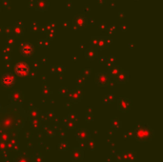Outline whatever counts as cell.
Here are the masks:
<instances>
[{
    "mask_svg": "<svg viewBox=\"0 0 163 162\" xmlns=\"http://www.w3.org/2000/svg\"><path fill=\"white\" fill-rule=\"evenodd\" d=\"M113 78L108 73H98L95 76V83L98 87H113Z\"/></svg>",
    "mask_w": 163,
    "mask_h": 162,
    "instance_id": "1",
    "label": "cell"
},
{
    "mask_svg": "<svg viewBox=\"0 0 163 162\" xmlns=\"http://www.w3.org/2000/svg\"><path fill=\"white\" fill-rule=\"evenodd\" d=\"M15 73L17 75H19L21 77L27 76L30 73L28 64H26L25 62H18L15 65Z\"/></svg>",
    "mask_w": 163,
    "mask_h": 162,
    "instance_id": "2",
    "label": "cell"
},
{
    "mask_svg": "<svg viewBox=\"0 0 163 162\" xmlns=\"http://www.w3.org/2000/svg\"><path fill=\"white\" fill-rule=\"evenodd\" d=\"M113 40L111 37H97V48L96 50H100V51H104L107 48L112 44Z\"/></svg>",
    "mask_w": 163,
    "mask_h": 162,
    "instance_id": "3",
    "label": "cell"
},
{
    "mask_svg": "<svg viewBox=\"0 0 163 162\" xmlns=\"http://www.w3.org/2000/svg\"><path fill=\"white\" fill-rule=\"evenodd\" d=\"M20 52H21L23 56H27V57L32 56L34 52V45L31 44V43H29V42H24V43H21Z\"/></svg>",
    "mask_w": 163,
    "mask_h": 162,
    "instance_id": "4",
    "label": "cell"
},
{
    "mask_svg": "<svg viewBox=\"0 0 163 162\" xmlns=\"http://www.w3.org/2000/svg\"><path fill=\"white\" fill-rule=\"evenodd\" d=\"M15 78L14 76L10 74V73H6L3 74L1 76V82H2V85L6 88H10V87H13L14 84Z\"/></svg>",
    "mask_w": 163,
    "mask_h": 162,
    "instance_id": "5",
    "label": "cell"
},
{
    "mask_svg": "<svg viewBox=\"0 0 163 162\" xmlns=\"http://www.w3.org/2000/svg\"><path fill=\"white\" fill-rule=\"evenodd\" d=\"M68 94H69L70 100L72 101V102H75V103H77V102H79V101L82 99V97H83L81 88H76V89L72 90V91L69 92Z\"/></svg>",
    "mask_w": 163,
    "mask_h": 162,
    "instance_id": "6",
    "label": "cell"
},
{
    "mask_svg": "<svg viewBox=\"0 0 163 162\" xmlns=\"http://www.w3.org/2000/svg\"><path fill=\"white\" fill-rule=\"evenodd\" d=\"M23 98H24V95L20 90L18 89L14 90L13 93L10 94V99L13 102H15V103H22Z\"/></svg>",
    "mask_w": 163,
    "mask_h": 162,
    "instance_id": "7",
    "label": "cell"
},
{
    "mask_svg": "<svg viewBox=\"0 0 163 162\" xmlns=\"http://www.w3.org/2000/svg\"><path fill=\"white\" fill-rule=\"evenodd\" d=\"M34 8L36 11H41V13L46 11L49 8V1H47V0H35Z\"/></svg>",
    "mask_w": 163,
    "mask_h": 162,
    "instance_id": "8",
    "label": "cell"
},
{
    "mask_svg": "<svg viewBox=\"0 0 163 162\" xmlns=\"http://www.w3.org/2000/svg\"><path fill=\"white\" fill-rule=\"evenodd\" d=\"M113 80H114V82L118 83V84H125L129 80V74L127 73V71H124L121 70L120 73L113 78Z\"/></svg>",
    "mask_w": 163,
    "mask_h": 162,
    "instance_id": "9",
    "label": "cell"
},
{
    "mask_svg": "<svg viewBox=\"0 0 163 162\" xmlns=\"http://www.w3.org/2000/svg\"><path fill=\"white\" fill-rule=\"evenodd\" d=\"M131 107V101L128 98L121 97L118 100V109L122 112H127L130 110Z\"/></svg>",
    "mask_w": 163,
    "mask_h": 162,
    "instance_id": "10",
    "label": "cell"
},
{
    "mask_svg": "<svg viewBox=\"0 0 163 162\" xmlns=\"http://www.w3.org/2000/svg\"><path fill=\"white\" fill-rule=\"evenodd\" d=\"M85 58L90 61L94 60L95 58H97V50L94 49V48L90 47L85 51Z\"/></svg>",
    "mask_w": 163,
    "mask_h": 162,
    "instance_id": "11",
    "label": "cell"
},
{
    "mask_svg": "<svg viewBox=\"0 0 163 162\" xmlns=\"http://www.w3.org/2000/svg\"><path fill=\"white\" fill-rule=\"evenodd\" d=\"M75 26L78 27L79 29H83L88 25V19L83 15H78L75 17Z\"/></svg>",
    "mask_w": 163,
    "mask_h": 162,
    "instance_id": "12",
    "label": "cell"
},
{
    "mask_svg": "<svg viewBox=\"0 0 163 162\" xmlns=\"http://www.w3.org/2000/svg\"><path fill=\"white\" fill-rule=\"evenodd\" d=\"M24 32H25V30H24V25L21 21H18L14 24V26L13 27V33L15 34V35H18V37H22L24 34Z\"/></svg>",
    "mask_w": 163,
    "mask_h": 162,
    "instance_id": "13",
    "label": "cell"
},
{
    "mask_svg": "<svg viewBox=\"0 0 163 162\" xmlns=\"http://www.w3.org/2000/svg\"><path fill=\"white\" fill-rule=\"evenodd\" d=\"M121 67L120 66H117L116 64H112L111 65V67H110V70H109V75H110V76L112 77V78L113 79L114 77H116L119 73H120V71H121Z\"/></svg>",
    "mask_w": 163,
    "mask_h": 162,
    "instance_id": "14",
    "label": "cell"
},
{
    "mask_svg": "<svg viewBox=\"0 0 163 162\" xmlns=\"http://www.w3.org/2000/svg\"><path fill=\"white\" fill-rule=\"evenodd\" d=\"M91 47L96 50V48H97V37H92V39H91Z\"/></svg>",
    "mask_w": 163,
    "mask_h": 162,
    "instance_id": "15",
    "label": "cell"
},
{
    "mask_svg": "<svg viewBox=\"0 0 163 162\" xmlns=\"http://www.w3.org/2000/svg\"><path fill=\"white\" fill-rule=\"evenodd\" d=\"M114 100V97L113 94H107L105 98H104V103H111Z\"/></svg>",
    "mask_w": 163,
    "mask_h": 162,
    "instance_id": "16",
    "label": "cell"
},
{
    "mask_svg": "<svg viewBox=\"0 0 163 162\" xmlns=\"http://www.w3.org/2000/svg\"><path fill=\"white\" fill-rule=\"evenodd\" d=\"M11 51H13V46H11V45L7 44L3 48V53H11Z\"/></svg>",
    "mask_w": 163,
    "mask_h": 162,
    "instance_id": "17",
    "label": "cell"
},
{
    "mask_svg": "<svg viewBox=\"0 0 163 162\" xmlns=\"http://www.w3.org/2000/svg\"><path fill=\"white\" fill-rule=\"evenodd\" d=\"M90 75H91V71H90V69H85L83 71V73H82V76L84 77V78H87V77H89L90 76Z\"/></svg>",
    "mask_w": 163,
    "mask_h": 162,
    "instance_id": "18",
    "label": "cell"
},
{
    "mask_svg": "<svg viewBox=\"0 0 163 162\" xmlns=\"http://www.w3.org/2000/svg\"><path fill=\"white\" fill-rule=\"evenodd\" d=\"M3 59H4L5 62L9 63L11 61V55H10V53H4V55H3Z\"/></svg>",
    "mask_w": 163,
    "mask_h": 162,
    "instance_id": "19",
    "label": "cell"
},
{
    "mask_svg": "<svg viewBox=\"0 0 163 162\" xmlns=\"http://www.w3.org/2000/svg\"><path fill=\"white\" fill-rule=\"evenodd\" d=\"M7 44H8V45H11V46H14V38L13 37H8Z\"/></svg>",
    "mask_w": 163,
    "mask_h": 162,
    "instance_id": "20",
    "label": "cell"
},
{
    "mask_svg": "<svg viewBox=\"0 0 163 162\" xmlns=\"http://www.w3.org/2000/svg\"><path fill=\"white\" fill-rule=\"evenodd\" d=\"M84 81H85V78H84V77L81 75V76H78V78H77V80H76V83H77L78 86H80L81 84L84 83Z\"/></svg>",
    "mask_w": 163,
    "mask_h": 162,
    "instance_id": "21",
    "label": "cell"
},
{
    "mask_svg": "<svg viewBox=\"0 0 163 162\" xmlns=\"http://www.w3.org/2000/svg\"><path fill=\"white\" fill-rule=\"evenodd\" d=\"M4 31L5 33L8 34V37H10V35H11V33H13V28H11V27H8V28H6L4 29Z\"/></svg>",
    "mask_w": 163,
    "mask_h": 162,
    "instance_id": "22",
    "label": "cell"
},
{
    "mask_svg": "<svg viewBox=\"0 0 163 162\" xmlns=\"http://www.w3.org/2000/svg\"><path fill=\"white\" fill-rule=\"evenodd\" d=\"M43 94H44V95H48V94H51V90L49 89V87H48V86H45L43 88Z\"/></svg>",
    "mask_w": 163,
    "mask_h": 162,
    "instance_id": "23",
    "label": "cell"
},
{
    "mask_svg": "<svg viewBox=\"0 0 163 162\" xmlns=\"http://www.w3.org/2000/svg\"><path fill=\"white\" fill-rule=\"evenodd\" d=\"M37 27H38V26H37V23H36L35 21L32 23V31H33L34 33L37 32Z\"/></svg>",
    "mask_w": 163,
    "mask_h": 162,
    "instance_id": "24",
    "label": "cell"
},
{
    "mask_svg": "<svg viewBox=\"0 0 163 162\" xmlns=\"http://www.w3.org/2000/svg\"><path fill=\"white\" fill-rule=\"evenodd\" d=\"M108 61H109V63H111V65H112V64H114V62H116V57H114V56L109 57V58H108Z\"/></svg>",
    "mask_w": 163,
    "mask_h": 162,
    "instance_id": "25",
    "label": "cell"
},
{
    "mask_svg": "<svg viewBox=\"0 0 163 162\" xmlns=\"http://www.w3.org/2000/svg\"><path fill=\"white\" fill-rule=\"evenodd\" d=\"M47 1H49V0H47Z\"/></svg>",
    "mask_w": 163,
    "mask_h": 162,
    "instance_id": "26",
    "label": "cell"
}]
</instances>
